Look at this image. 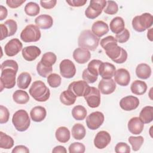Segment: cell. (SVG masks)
Returning <instances> with one entry per match:
<instances>
[{"label": "cell", "mask_w": 153, "mask_h": 153, "mask_svg": "<svg viewBox=\"0 0 153 153\" xmlns=\"http://www.w3.org/2000/svg\"><path fill=\"white\" fill-rule=\"evenodd\" d=\"M86 134V130L84 126L80 124L77 123L73 126L72 128V136L76 140L82 139Z\"/></svg>", "instance_id": "obj_34"}, {"label": "cell", "mask_w": 153, "mask_h": 153, "mask_svg": "<svg viewBox=\"0 0 153 153\" xmlns=\"http://www.w3.org/2000/svg\"><path fill=\"white\" fill-rule=\"evenodd\" d=\"M118 11V6L116 2L114 1H107L106 5L103 11L105 13L109 14V15H114L116 14Z\"/></svg>", "instance_id": "obj_43"}, {"label": "cell", "mask_w": 153, "mask_h": 153, "mask_svg": "<svg viewBox=\"0 0 153 153\" xmlns=\"http://www.w3.org/2000/svg\"><path fill=\"white\" fill-rule=\"evenodd\" d=\"M72 115L76 120H83L87 116V110L82 105H76L72 110Z\"/></svg>", "instance_id": "obj_36"}, {"label": "cell", "mask_w": 153, "mask_h": 153, "mask_svg": "<svg viewBox=\"0 0 153 153\" xmlns=\"http://www.w3.org/2000/svg\"><path fill=\"white\" fill-rule=\"evenodd\" d=\"M72 56L75 61L78 63L84 64L90 60L91 53L88 50L79 47L74 51Z\"/></svg>", "instance_id": "obj_21"}, {"label": "cell", "mask_w": 153, "mask_h": 153, "mask_svg": "<svg viewBox=\"0 0 153 153\" xmlns=\"http://www.w3.org/2000/svg\"><path fill=\"white\" fill-rule=\"evenodd\" d=\"M36 71L39 75L43 78H46L51 74L53 68L52 66H48L44 65L41 61H39L36 66Z\"/></svg>", "instance_id": "obj_38"}, {"label": "cell", "mask_w": 153, "mask_h": 153, "mask_svg": "<svg viewBox=\"0 0 153 153\" xmlns=\"http://www.w3.org/2000/svg\"><path fill=\"white\" fill-rule=\"evenodd\" d=\"M76 96L69 90H65L60 95V100L65 105L70 106L75 102Z\"/></svg>", "instance_id": "obj_30"}, {"label": "cell", "mask_w": 153, "mask_h": 153, "mask_svg": "<svg viewBox=\"0 0 153 153\" xmlns=\"http://www.w3.org/2000/svg\"><path fill=\"white\" fill-rule=\"evenodd\" d=\"M59 68L61 75L65 78H71L76 74L75 66L69 59L63 60L59 65Z\"/></svg>", "instance_id": "obj_12"}, {"label": "cell", "mask_w": 153, "mask_h": 153, "mask_svg": "<svg viewBox=\"0 0 153 153\" xmlns=\"http://www.w3.org/2000/svg\"><path fill=\"white\" fill-rule=\"evenodd\" d=\"M137 76L142 79H146L151 75V68L146 63H140L136 68Z\"/></svg>", "instance_id": "obj_27"}, {"label": "cell", "mask_w": 153, "mask_h": 153, "mask_svg": "<svg viewBox=\"0 0 153 153\" xmlns=\"http://www.w3.org/2000/svg\"><path fill=\"white\" fill-rule=\"evenodd\" d=\"M29 92L30 95L38 102H45L50 96L49 88L40 80L35 81L32 84Z\"/></svg>", "instance_id": "obj_3"}, {"label": "cell", "mask_w": 153, "mask_h": 153, "mask_svg": "<svg viewBox=\"0 0 153 153\" xmlns=\"http://www.w3.org/2000/svg\"><path fill=\"white\" fill-rule=\"evenodd\" d=\"M17 71L13 68H4L1 69L0 77L1 91L4 88H12L16 85V76Z\"/></svg>", "instance_id": "obj_6"}, {"label": "cell", "mask_w": 153, "mask_h": 153, "mask_svg": "<svg viewBox=\"0 0 153 153\" xmlns=\"http://www.w3.org/2000/svg\"><path fill=\"white\" fill-rule=\"evenodd\" d=\"M8 14L7 9L3 5H0V20L2 21L5 19Z\"/></svg>", "instance_id": "obj_54"}, {"label": "cell", "mask_w": 153, "mask_h": 153, "mask_svg": "<svg viewBox=\"0 0 153 153\" xmlns=\"http://www.w3.org/2000/svg\"><path fill=\"white\" fill-rule=\"evenodd\" d=\"M13 68L18 71L19 66L17 63L14 60H7L3 62V63L1 65V69H3L4 68Z\"/></svg>", "instance_id": "obj_49"}, {"label": "cell", "mask_w": 153, "mask_h": 153, "mask_svg": "<svg viewBox=\"0 0 153 153\" xmlns=\"http://www.w3.org/2000/svg\"><path fill=\"white\" fill-rule=\"evenodd\" d=\"M144 123L139 117H133L128 122V129L133 134H140L143 129Z\"/></svg>", "instance_id": "obj_22"}, {"label": "cell", "mask_w": 153, "mask_h": 153, "mask_svg": "<svg viewBox=\"0 0 153 153\" xmlns=\"http://www.w3.org/2000/svg\"><path fill=\"white\" fill-rule=\"evenodd\" d=\"M12 123L19 131H25L29 127L30 120L27 112L23 109L16 111L12 118Z\"/></svg>", "instance_id": "obj_4"}, {"label": "cell", "mask_w": 153, "mask_h": 153, "mask_svg": "<svg viewBox=\"0 0 153 153\" xmlns=\"http://www.w3.org/2000/svg\"><path fill=\"white\" fill-rule=\"evenodd\" d=\"M106 5L105 0H91L89 6L85 11V16L90 19H96L102 13Z\"/></svg>", "instance_id": "obj_8"}, {"label": "cell", "mask_w": 153, "mask_h": 153, "mask_svg": "<svg viewBox=\"0 0 153 153\" xmlns=\"http://www.w3.org/2000/svg\"><path fill=\"white\" fill-rule=\"evenodd\" d=\"M98 88L103 94H110L112 93L116 88V84L114 80L110 79H102L99 84Z\"/></svg>", "instance_id": "obj_20"}, {"label": "cell", "mask_w": 153, "mask_h": 153, "mask_svg": "<svg viewBox=\"0 0 153 153\" xmlns=\"http://www.w3.org/2000/svg\"><path fill=\"white\" fill-rule=\"evenodd\" d=\"M114 81L121 86H127L130 81L129 72L124 68H120L114 74Z\"/></svg>", "instance_id": "obj_17"}, {"label": "cell", "mask_w": 153, "mask_h": 153, "mask_svg": "<svg viewBox=\"0 0 153 153\" xmlns=\"http://www.w3.org/2000/svg\"><path fill=\"white\" fill-rule=\"evenodd\" d=\"M57 60L56 55L53 52H47L44 53L41 59V63L48 66H52Z\"/></svg>", "instance_id": "obj_39"}, {"label": "cell", "mask_w": 153, "mask_h": 153, "mask_svg": "<svg viewBox=\"0 0 153 153\" xmlns=\"http://www.w3.org/2000/svg\"><path fill=\"white\" fill-rule=\"evenodd\" d=\"M82 78L87 83L92 84L97 81L98 76L92 75L88 71L87 69H85L82 72Z\"/></svg>", "instance_id": "obj_46"}, {"label": "cell", "mask_w": 153, "mask_h": 153, "mask_svg": "<svg viewBox=\"0 0 153 153\" xmlns=\"http://www.w3.org/2000/svg\"><path fill=\"white\" fill-rule=\"evenodd\" d=\"M30 115L31 119L35 122H41L43 121L47 115V111L44 107L37 106L33 107L30 112Z\"/></svg>", "instance_id": "obj_25"}, {"label": "cell", "mask_w": 153, "mask_h": 153, "mask_svg": "<svg viewBox=\"0 0 153 153\" xmlns=\"http://www.w3.org/2000/svg\"><path fill=\"white\" fill-rule=\"evenodd\" d=\"M52 152L53 153H66L67 151L66 149V148L63 146H61V145H58L55 146L53 149L52 150Z\"/></svg>", "instance_id": "obj_55"}, {"label": "cell", "mask_w": 153, "mask_h": 153, "mask_svg": "<svg viewBox=\"0 0 153 153\" xmlns=\"http://www.w3.org/2000/svg\"><path fill=\"white\" fill-rule=\"evenodd\" d=\"M32 81V77L28 72L21 73L17 79V86L25 90L28 88Z\"/></svg>", "instance_id": "obj_32"}, {"label": "cell", "mask_w": 153, "mask_h": 153, "mask_svg": "<svg viewBox=\"0 0 153 153\" xmlns=\"http://www.w3.org/2000/svg\"><path fill=\"white\" fill-rule=\"evenodd\" d=\"M147 37L151 41H152V28H151L147 32Z\"/></svg>", "instance_id": "obj_56"}, {"label": "cell", "mask_w": 153, "mask_h": 153, "mask_svg": "<svg viewBox=\"0 0 153 153\" xmlns=\"http://www.w3.org/2000/svg\"><path fill=\"white\" fill-rule=\"evenodd\" d=\"M12 152L13 153H20V152H22V153H29V149L24 146V145H17L16 146L14 147V148H13V149L12 150Z\"/></svg>", "instance_id": "obj_53"}, {"label": "cell", "mask_w": 153, "mask_h": 153, "mask_svg": "<svg viewBox=\"0 0 153 153\" xmlns=\"http://www.w3.org/2000/svg\"><path fill=\"white\" fill-rule=\"evenodd\" d=\"M87 0H71L66 1V2L71 7H78L83 6L87 2Z\"/></svg>", "instance_id": "obj_52"}, {"label": "cell", "mask_w": 153, "mask_h": 153, "mask_svg": "<svg viewBox=\"0 0 153 153\" xmlns=\"http://www.w3.org/2000/svg\"><path fill=\"white\" fill-rule=\"evenodd\" d=\"M115 151L117 153H129L130 148L126 143L119 142L115 146Z\"/></svg>", "instance_id": "obj_48"}, {"label": "cell", "mask_w": 153, "mask_h": 153, "mask_svg": "<svg viewBox=\"0 0 153 153\" xmlns=\"http://www.w3.org/2000/svg\"><path fill=\"white\" fill-rule=\"evenodd\" d=\"M104 115L99 111L90 114L86 118V124L88 128L92 130L99 128L104 122Z\"/></svg>", "instance_id": "obj_9"}, {"label": "cell", "mask_w": 153, "mask_h": 153, "mask_svg": "<svg viewBox=\"0 0 153 153\" xmlns=\"http://www.w3.org/2000/svg\"><path fill=\"white\" fill-rule=\"evenodd\" d=\"M85 151V147L84 144L80 142H74L69 146V152L70 153H84Z\"/></svg>", "instance_id": "obj_44"}, {"label": "cell", "mask_w": 153, "mask_h": 153, "mask_svg": "<svg viewBox=\"0 0 153 153\" xmlns=\"http://www.w3.org/2000/svg\"><path fill=\"white\" fill-rule=\"evenodd\" d=\"M100 45L105 50L106 54L114 62L123 63L127 59V51L117 44L115 38L108 36L100 40Z\"/></svg>", "instance_id": "obj_1"}, {"label": "cell", "mask_w": 153, "mask_h": 153, "mask_svg": "<svg viewBox=\"0 0 153 153\" xmlns=\"http://www.w3.org/2000/svg\"><path fill=\"white\" fill-rule=\"evenodd\" d=\"M36 26L42 29H50L53 24V19L48 14H41L38 16L35 20Z\"/></svg>", "instance_id": "obj_23"}, {"label": "cell", "mask_w": 153, "mask_h": 153, "mask_svg": "<svg viewBox=\"0 0 153 153\" xmlns=\"http://www.w3.org/2000/svg\"><path fill=\"white\" fill-rule=\"evenodd\" d=\"M111 137L110 134L104 130L99 131L94 139V145L96 148L102 149L106 147L110 143Z\"/></svg>", "instance_id": "obj_15"}, {"label": "cell", "mask_w": 153, "mask_h": 153, "mask_svg": "<svg viewBox=\"0 0 153 153\" xmlns=\"http://www.w3.org/2000/svg\"><path fill=\"white\" fill-rule=\"evenodd\" d=\"M26 0H7L6 3L7 5L11 8H16L21 6Z\"/></svg>", "instance_id": "obj_50"}, {"label": "cell", "mask_w": 153, "mask_h": 153, "mask_svg": "<svg viewBox=\"0 0 153 153\" xmlns=\"http://www.w3.org/2000/svg\"><path fill=\"white\" fill-rule=\"evenodd\" d=\"M108 25L102 20L94 22L91 26V32L97 37H101L109 32Z\"/></svg>", "instance_id": "obj_24"}, {"label": "cell", "mask_w": 153, "mask_h": 153, "mask_svg": "<svg viewBox=\"0 0 153 153\" xmlns=\"http://www.w3.org/2000/svg\"><path fill=\"white\" fill-rule=\"evenodd\" d=\"M41 31L38 26L34 25H28L20 33V38L25 42H36L41 38Z\"/></svg>", "instance_id": "obj_7"}, {"label": "cell", "mask_w": 153, "mask_h": 153, "mask_svg": "<svg viewBox=\"0 0 153 153\" xmlns=\"http://www.w3.org/2000/svg\"><path fill=\"white\" fill-rule=\"evenodd\" d=\"M14 143V140L11 136L3 133L2 131L0 132V148H1L5 149H10L13 146Z\"/></svg>", "instance_id": "obj_35"}, {"label": "cell", "mask_w": 153, "mask_h": 153, "mask_svg": "<svg viewBox=\"0 0 153 153\" xmlns=\"http://www.w3.org/2000/svg\"><path fill=\"white\" fill-rule=\"evenodd\" d=\"M132 93L136 95H142L145 93L147 90V85L145 82L140 80H135L130 86Z\"/></svg>", "instance_id": "obj_28"}, {"label": "cell", "mask_w": 153, "mask_h": 153, "mask_svg": "<svg viewBox=\"0 0 153 153\" xmlns=\"http://www.w3.org/2000/svg\"><path fill=\"white\" fill-rule=\"evenodd\" d=\"M10 117V112L8 109L3 105L0 106V123L4 124L8 122Z\"/></svg>", "instance_id": "obj_47"}, {"label": "cell", "mask_w": 153, "mask_h": 153, "mask_svg": "<svg viewBox=\"0 0 153 153\" xmlns=\"http://www.w3.org/2000/svg\"><path fill=\"white\" fill-rule=\"evenodd\" d=\"M90 86L85 81L79 80L71 82L68 86V90L72 91L76 97L84 96L90 88Z\"/></svg>", "instance_id": "obj_13"}, {"label": "cell", "mask_w": 153, "mask_h": 153, "mask_svg": "<svg viewBox=\"0 0 153 153\" xmlns=\"http://www.w3.org/2000/svg\"><path fill=\"white\" fill-rule=\"evenodd\" d=\"M102 62L100 60L93 59L91 60L87 66L88 71L93 75L97 76L99 75V68Z\"/></svg>", "instance_id": "obj_41"}, {"label": "cell", "mask_w": 153, "mask_h": 153, "mask_svg": "<svg viewBox=\"0 0 153 153\" xmlns=\"http://www.w3.org/2000/svg\"><path fill=\"white\" fill-rule=\"evenodd\" d=\"M139 118L144 124H148L153 120V107L151 106H145L139 114Z\"/></svg>", "instance_id": "obj_31"}, {"label": "cell", "mask_w": 153, "mask_h": 153, "mask_svg": "<svg viewBox=\"0 0 153 153\" xmlns=\"http://www.w3.org/2000/svg\"><path fill=\"white\" fill-rule=\"evenodd\" d=\"M139 105V100L134 96H127L122 98L120 101L121 108L126 111L136 109Z\"/></svg>", "instance_id": "obj_16"}, {"label": "cell", "mask_w": 153, "mask_h": 153, "mask_svg": "<svg viewBox=\"0 0 153 153\" xmlns=\"http://www.w3.org/2000/svg\"><path fill=\"white\" fill-rule=\"evenodd\" d=\"M116 71L115 66L109 62H102L99 68V75L103 79H110Z\"/></svg>", "instance_id": "obj_19"}, {"label": "cell", "mask_w": 153, "mask_h": 153, "mask_svg": "<svg viewBox=\"0 0 153 153\" xmlns=\"http://www.w3.org/2000/svg\"><path fill=\"white\" fill-rule=\"evenodd\" d=\"M130 38V32L127 29H124L121 32L115 35V39L120 43H124L127 42Z\"/></svg>", "instance_id": "obj_45"}, {"label": "cell", "mask_w": 153, "mask_h": 153, "mask_svg": "<svg viewBox=\"0 0 153 153\" xmlns=\"http://www.w3.org/2000/svg\"><path fill=\"white\" fill-rule=\"evenodd\" d=\"M14 101L17 104L23 105L27 103L29 100V96L26 91L22 90H17L14 91L13 94Z\"/></svg>", "instance_id": "obj_33"}, {"label": "cell", "mask_w": 153, "mask_h": 153, "mask_svg": "<svg viewBox=\"0 0 153 153\" xmlns=\"http://www.w3.org/2000/svg\"><path fill=\"white\" fill-rule=\"evenodd\" d=\"M22 43L17 38L10 40L4 47V51L7 56L13 57L17 55L22 49Z\"/></svg>", "instance_id": "obj_14"}, {"label": "cell", "mask_w": 153, "mask_h": 153, "mask_svg": "<svg viewBox=\"0 0 153 153\" xmlns=\"http://www.w3.org/2000/svg\"><path fill=\"white\" fill-rule=\"evenodd\" d=\"M99 37L90 30H84L81 32L78 37V44L80 48L94 51L99 45Z\"/></svg>", "instance_id": "obj_2"}, {"label": "cell", "mask_w": 153, "mask_h": 153, "mask_svg": "<svg viewBox=\"0 0 153 153\" xmlns=\"http://www.w3.org/2000/svg\"><path fill=\"white\" fill-rule=\"evenodd\" d=\"M109 27L111 30L115 34L121 32L125 29V23L123 19L118 16L113 18L110 22Z\"/></svg>", "instance_id": "obj_26"}, {"label": "cell", "mask_w": 153, "mask_h": 153, "mask_svg": "<svg viewBox=\"0 0 153 153\" xmlns=\"http://www.w3.org/2000/svg\"><path fill=\"white\" fill-rule=\"evenodd\" d=\"M153 17L148 13H143L140 16H135L132 20V26L134 30L139 32H142L152 26Z\"/></svg>", "instance_id": "obj_5"}, {"label": "cell", "mask_w": 153, "mask_h": 153, "mask_svg": "<svg viewBox=\"0 0 153 153\" xmlns=\"http://www.w3.org/2000/svg\"><path fill=\"white\" fill-rule=\"evenodd\" d=\"M41 53V51L36 46L30 45L27 46L22 49V54L24 59L27 61L31 62L35 60Z\"/></svg>", "instance_id": "obj_18"}, {"label": "cell", "mask_w": 153, "mask_h": 153, "mask_svg": "<svg viewBox=\"0 0 153 153\" xmlns=\"http://www.w3.org/2000/svg\"><path fill=\"white\" fill-rule=\"evenodd\" d=\"M56 139L61 143H66L71 137V133L69 129L64 126L59 127L55 133Z\"/></svg>", "instance_id": "obj_29"}, {"label": "cell", "mask_w": 153, "mask_h": 153, "mask_svg": "<svg viewBox=\"0 0 153 153\" xmlns=\"http://www.w3.org/2000/svg\"><path fill=\"white\" fill-rule=\"evenodd\" d=\"M24 10L27 16H35L39 13L40 8L38 4L34 2H29L25 5Z\"/></svg>", "instance_id": "obj_37"}, {"label": "cell", "mask_w": 153, "mask_h": 153, "mask_svg": "<svg viewBox=\"0 0 153 153\" xmlns=\"http://www.w3.org/2000/svg\"><path fill=\"white\" fill-rule=\"evenodd\" d=\"M56 0H51V1H41L40 4L41 7L45 9H51L55 7L56 5Z\"/></svg>", "instance_id": "obj_51"}, {"label": "cell", "mask_w": 153, "mask_h": 153, "mask_svg": "<svg viewBox=\"0 0 153 153\" xmlns=\"http://www.w3.org/2000/svg\"><path fill=\"white\" fill-rule=\"evenodd\" d=\"M128 140L131 145L133 150L134 151H137L140 148L141 146L143 143L144 139L142 136H130Z\"/></svg>", "instance_id": "obj_40"}, {"label": "cell", "mask_w": 153, "mask_h": 153, "mask_svg": "<svg viewBox=\"0 0 153 153\" xmlns=\"http://www.w3.org/2000/svg\"><path fill=\"white\" fill-rule=\"evenodd\" d=\"M62 78L57 74H51L47 76V82L51 87L56 88L60 85Z\"/></svg>", "instance_id": "obj_42"}, {"label": "cell", "mask_w": 153, "mask_h": 153, "mask_svg": "<svg viewBox=\"0 0 153 153\" xmlns=\"http://www.w3.org/2000/svg\"><path fill=\"white\" fill-rule=\"evenodd\" d=\"M1 27V38L3 40L8 36H13L17 30V22L12 19H8L4 23L0 25Z\"/></svg>", "instance_id": "obj_11"}, {"label": "cell", "mask_w": 153, "mask_h": 153, "mask_svg": "<svg viewBox=\"0 0 153 153\" xmlns=\"http://www.w3.org/2000/svg\"><path fill=\"white\" fill-rule=\"evenodd\" d=\"M84 97L88 106L91 108H97L100 104V92L96 87H90Z\"/></svg>", "instance_id": "obj_10"}]
</instances>
